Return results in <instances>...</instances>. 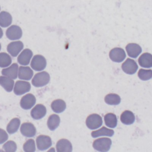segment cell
<instances>
[{"label": "cell", "instance_id": "obj_36", "mask_svg": "<svg viewBox=\"0 0 152 152\" xmlns=\"http://www.w3.org/2000/svg\"><path fill=\"white\" fill-rule=\"evenodd\" d=\"M0 152H4L3 150H0Z\"/></svg>", "mask_w": 152, "mask_h": 152}, {"label": "cell", "instance_id": "obj_10", "mask_svg": "<svg viewBox=\"0 0 152 152\" xmlns=\"http://www.w3.org/2000/svg\"><path fill=\"white\" fill-rule=\"evenodd\" d=\"M36 101L35 96L31 93H28L22 97L20 104L23 109L27 110L31 109L34 105Z\"/></svg>", "mask_w": 152, "mask_h": 152}, {"label": "cell", "instance_id": "obj_32", "mask_svg": "<svg viewBox=\"0 0 152 152\" xmlns=\"http://www.w3.org/2000/svg\"><path fill=\"white\" fill-rule=\"evenodd\" d=\"M5 152H15L17 150V145L13 141H8L3 145Z\"/></svg>", "mask_w": 152, "mask_h": 152}, {"label": "cell", "instance_id": "obj_9", "mask_svg": "<svg viewBox=\"0 0 152 152\" xmlns=\"http://www.w3.org/2000/svg\"><path fill=\"white\" fill-rule=\"evenodd\" d=\"M36 144L39 150H45L51 146L52 140L49 136L40 135L36 138Z\"/></svg>", "mask_w": 152, "mask_h": 152}, {"label": "cell", "instance_id": "obj_16", "mask_svg": "<svg viewBox=\"0 0 152 152\" xmlns=\"http://www.w3.org/2000/svg\"><path fill=\"white\" fill-rule=\"evenodd\" d=\"M18 64L16 63H14L8 68L3 69L1 71V73L3 75L13 80L17 78L18 76Z\"/></svg>", "mask_w": 152, "mask_h": 152}, {"label": "cell", "instance_id": "obj_24", "mask_svg": "<svg viewBox=\"0 0 152 152\" xmlns=\"http://www.w3.org/2000/svg\"><path fill=\"white\" fill-rule=\"evenodd\" d=\"M113 134L114 131L113 129L107 128L104 126H103L102 128L96 131H94L91 132V136L93 138H96L102 135L112 137L113 135Z\"/></svg>", "mask_w": 152, "mask_h": 152}, {"label": "cell", "instance_id": "obj_4", "mask_svg": "<svg viewBox=\"0 0 152 152\" xmlns=\"http://www.w3.org/2000/svg\"><path fill=\"white\" fill-rule=\"evenodd\" d=\"M46 60L41 55H36L33 57L30 66L35 71H40L43 70L46 66Z\"/></svg>", "mask_w": 152, "mask_h": 152}, {"label": "cell", "instance_id": "obj_31", "mask_svg": "<svg viewBox=\"0 0 152 152\" xmlns=\"http://www.w3.org/2000/svg\"><path fill=\"white\" fill-rule=\"evenodd\" d=\"M23 149L25 152H34L36 150L35 142L34 140H28L23 145Z\"/></svg>", "mask_w": 152, "mask_h": 152}, {"label": "cell", "instance_id": "obj_2", "mask_svg": "<svg viewBox=\"0 0 152 152\" xmlns=\"http://www.w3.org/2000/svg\"><path fill=\"white\" fill-rule=\"evenodd\" d=\"M112 141L109 138H100L95 140L93 143V148L100 152H107L109 150Z\"/></svg>", "mask_w": 152, "mask_h": 152}, {"label": "cell", "instance_id": "obj_37", "mask_svg": "<svg viewBox=\"0 0 152 152\" xmlns=\"http://www.w3.org/2000/svg\"><path fill=\"white\" fill-rule=\"evenodd\" d=\"M1 43H0V50H1Z\"/></svg>", "mask_w": 152, "mask_h": 152}, {"label": "cell", "instance_id": "obj_21", "mask_svg": "<svg viewBox=\"0 0 152 152\" xmlns=\"http://www.w3.org/2000/svg\"><path fill=\"white\" fill-rule=\"evenodd\" d=\"M51 108L56 113H61L66 109V103L62 99H56L51 103Z\"/></svg>", "mask_w": 152, "mask_h": 152}, {"label": "cell", "instance_id": "obj_14", "mask_svg": "<svg viewBox=\"0 0 152 152\" xmlns=\"http://www.w3.org/2000/svg\"><path fill=\"white\" fill-rule=\"evenodd\" d=\"M126 51L129 57L136 58L141 53L142 49L141 46L134 43H128L126 46Z\"/></svg>", "mask_w": 152, "mask_h": 152}, {"label": "cell", "instance_id": "obj_34", "mask_svg": "<svg viewBox=\"0 0 152 152\" xmlns=\"http://www.w3.org/2000/svg\"><path fill=\"white\" fill-rule=\"evenodd\" d=\"M47 152H55V148L53 147L50 148Z\"/></svg>", "mask_w": 152, "mask_h": 152}, {"label": "cell", "instance_id": "obj_22", "mask_svg": "<svg viewBox=\"0 0 152 152\" xmlns=\"http://www.w3.org/2000/svg\"><path fill=\"white\" fill-rule=\"evenodd\" d=\"M14 84V81L11 78L5 77L0 76V85L8 92L12 90Z\"/></svg>", "mask_w": 152, "mask_h": 152}, {"label": "cell", "instance_id": "obj_3", "mask_svg": "<svg viewBox=\"0 0 152 152\" xmlns=\"http://www.w3.org/2000/svg\"><path fill=\"white\" fill-rule=\"evenodd\" d=\"M102 117L96 113H93L88 115L86 121L87 126L91 129H95L99 128L102 125Z\"/></svg>", "mask_w": 152, "mask_h": 152}, {"label": "cell", "instance_id": "obj_6", "mask_svg": "<svg viewBox=\"0 0 152 152\" xmlns=\"http://www.w3.org/2000/svg\"><path fill=\"white\" fill-rule=\"evenodd\" d=\"M31 88L30 84L28 81H17L14 88V93L16 95H22L30 91Z\"/></svg>", "mask_w": 152, "mask_h": 152}, {"label": "cell", "instance_id": "obj_26", "mask_svg": "<svg viewBox=\"0 0 152 152\" xmlns=\"http://www.w3.org/2000/svg\"><path fill=\"white\" fill-rule=\"evenodd\" d=\"M12 23V17L11 14L7 11L0 12V26L2 27L9 26Z\"/></svg>", "mask_w": 152, "mask_h": 152}, {"label": "cell", "instance_id": "obj_23", "mask_svg": "<svg viewBox=\"0 0 152 152\" xmlns=\"http://www.w3.org/2000/svg\"><path fill=\"white\" fill-rule=\"evenodd\" d=\"M60 124V118L56 114H52L49 116L48 122L47 125L49 129L51 131L55 130L59 126Z\"/></svg>", "mask_w": 152, "mask_h": 152}, {"label": "cell", "instance_id": "obj_8", "mask_svg": "<svg viewBox=\"0 0 152 152\" xmlns=\"http://www.w3.org/2000/svg\"><path fill=\"white\" fill-rule=\"evenodd\" d=\"M22 34L23 32L21 28L17 25H12L10 26L6 31V36L7 38L12 40L20 39Z\"/></svg>", "mask_w": 152, "mask_h": 152}, {"label": "cell", "instance_id": "obj_18", "mask_svg": "<svg viewBox=\"0 0 152 152\" xmlns=\"http://www.w3.org/2000/svg\"><path fill=\"white\" fill-rule=\"evenodd\" d=\"M33 75V71L29 66H21L18 69V77L23 80H29Z\"/></svg>", "mask_w": 152, "mask_h": 152}, {"label": "cell", "instance_id": "obj_17", "mask_svg": "<svg viewBox=\"0 0 152 152\" xmlns=\"http://www.w3.org/2000/svg\"><path fill=\"white\" fill-rule=\"evenodd\" d=\"M57 152H72V146L71 142L66 139L59 140L56 145Z\"/></svg>", "mask_w": 152, "mask_h": 152}, {"label": "cell", "instance_id": "obj_25", "mask_svg": "<svg viewBox=\"0 0 152 152\" xmlns=\"http://www.w3.org/2000/svg\"><path fill=\"white\" fill-rule=\"evenodd\" d=\"M104 120L106 125L109 128H113L117 125V118L116 116L113 113H108L106 114L104 117Z\"/></svg>", "mask_w": 152, "mask_h": 152}, {"label": "cell", "instance_id": "obj_38", "mask_svg": "<svg viewBox=\"0 0 152 152\" xmlns=\"http://www.w3.org/2000/svg\"><path fill=\"white\" fill-rule=\"evenodd\" d=\"M0 10H1V8H0Z\"/></svg>", "mask_w": 152, "mask_h": 152}, {"label": "cell", "instance_id": "obj_33", "mask_svg": "<svg viewBox=\"0 0 152 152\" xmlns=\"http://www.w3.org/2000/svg\"><path fill=\"white\" fill-rule=\"evenodd\" d=\"M8 135L5 131L0 128V144H2L7 140Z\"/></svg>", "mask_w": 152, "mask_h": 152}, {"label": "cell", "instance_id": "obj_27", "mask_svg": "<svg viewBox=\"0 0 152 152\" xmlns=\"http://www.w3.org/2000/svg\"><path fill=\"white\" fill-rule=\"evenodd\" d=\"M104 102L110 105H118L121 102V97L117 94L109 93L105 96Z\"/></svg>", "mask_w": 152, "mask_h": 152}, {"label": "cell", "instance_id": "obj_28", "mask_svg": "<svg viewBox=\"0 0 152 152\" xmlns=\"http://www.w3.org/2000/svg\"><path fill=\"white\" fill-rule=\"evenodd\" d=\"M20 125V120L17 118H13L8 123L7 126V132L10 134L15 133V132L17 131L18 129L19 128Z\"/></svg>", "mask_w": 152, "mask_h": 152}, {"label": "cell", "instance_id": "obj_19", "mask_svg": "<svg viewBox=\"0 0 152 152\" xmlns=\"http://www.w3.org/2000/svg\"><path fill=\"white\" fill-rule=\"evenodd\" d=\"M138 64L144 68H151L152 66V55L150 53H144L138 58Z\"/></svg>", "mask_w": 152, "mask_h": 152}, {"label": "cell", "instance_id": "obj_20", "mask_svg": "<svg viewBox=\"0 0 152 152\" xmlns=\"http://www.w3.org/2000/svg\"><path fill=\"white\" fill-rule=\"evenodd\" d=\"M121 121L125 125H131L135 121L134 114L130 110H125L121 115Z\"/></svg>", "mask_w": 152, "mask_h": 152}, {"label": "cell", "instance_id": "obj_29", "mask_svg": "<svg viewBox=\"0 0 152 152\" xmlns=\"http://www.w3.org/2000/svg\"><path fill=\"white\" fill-rule=\"evenodd\" d=\"M11 58L7 53H0V67L5 68L11 64Z\"/></svg>", "mask_w": 152, "mask_h": 152}, {"label": "cell", "instance_id": "obj_12", "mask_svg": "<svg viewBox=\"0 0 152 152\" xmlns=\"http://www.w3.org/2000/svg\"><path fill=\"white\" fill-rule=\"evenodd\" d=\"M21 133L25 137H32L36 133V129L34 125L30 122H24L20 127Z\"/></svg>", "mask_w": 152, "mask_h": 152}, {"label": "cell", "instance_id": "obj_7", "mask_svg": "<svg viewBox=\"0 0 152 152\" xmlns=\"http://www.w3.org/2000/svg\"><path fill=\"white\" fill-rule=\"evenodd\" d=\"M121 67L124 72L131 75L135 74L137 71L138 65L134 60L131 58H127L122 64Z\"/></svg>", "mask_w": 152, "mask_h": 152}, {"label": "cell", "instance_id": "obj_11", "mask_svg": "<svg viewBox=\"0 0 152 152\" xmlns=\"http://www.w3.org/2000/svg\"><path fill=\"white\" fill-rule=\"evenodd\" d=\"M24 45L21 41H15L10 43L7 46V51L13 57L17 56L23 49Z\"/></svg>", "mask_w": 152, "mask_h": 152}, {"label": "cell", "instance_id": "obj_1", "mask_svg": "<svg viewBox=\"0 0 152 152\" xmlns=\"http://www.w3.org/2000/svg\"><path fill=\"white\" fill-rule=\"evenodd\" d=\"M50 81V75L46 71L38 72L33 77L31 83L36 87H41L46 86Z\"/></svg>", "mask_w": 152, "mask_h": 152}, {"label": "cell", "instance_id": "obj_13", "mask_svg": "<svg viewBox=\"0 0 152 152\" xmlns=\"http://www.w3.org/2000/svg\"><path fill=\"white\" fill-rule=\"evenodd\" d=\"M46 113V107L42 104H36L31 110V117L34 119H40L44 117Z\"/></svg>", "mask_w": 152, "mask_h": 152}, {"label": "cell", "instance_id": "obj_5", "mask_svg": "<svg viewBox=\"0 0 152 152\" xmlns=\"http://www.w3.org/2000/svg\"><path fill=\"white\" fill-rule=\"evenodd\" d=\"M110 59L115 62H121L126 57L124 50L121 48H115L109 52Z\"/></svg>", "mask_w": 152, "mask_h": 152}, {"label": "cell", "instance_id": "obj_15", "mask_svg": "<svg viewBox=\"0 0 152 152\" xmlns=\"http://www.w3.org/2000/svg\"><path fill=\"white\" fill-rule=\"evenodd\" d=\"M33 56L32 51L29 49H24L17 58L18 62L22 65H27Z\"/></svg>", "mask_w": 152, "mask_h": 152}, {"label": "cell", "instance_id": "obj_35", "mask_svg": "<svg viewBox=\"0 0 152 152\" xmlns=\"http://www.w3.org/2000/svg\"><path fill=\"white\" fill-rule=\"evenodd\" d=\"M2 36H3V31L2 28L0 27V39L2 37Z\"/></svg>", "mask_w": 152, "mask_h": 152}, {"label": "cell", "instance_id": "obj_30", "mask_svg": "<svg viewBox=\"0 0 152 152\" xmlns=\"http://www.w3.org/2000/svg\"><path fill=\"white\" fill-rule=\"evenodd\" d=\"M138 77L142 81L148 80L152 77V70L140 69L138 72Z\"/></svg>", "mask_w": 152, "mask_h": 152}]
</instances>
